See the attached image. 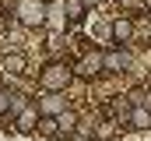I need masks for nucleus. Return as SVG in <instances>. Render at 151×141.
Here are the masks:
<instances>
[{"instance_id": "nucleus-1", "label": "nucleus", "mask_w": 151, "mask_h": 141, "mask_svg": "<svg viewBox=\"0 0 151 141\" xmlns=\"http://www.w3.org/2000/svg\"><path fill=\"white\" fill-rule=\"evenodd\" d=\"M39 85H42L46 92H63V88L70 85V70L63 67V64H49V67L39 74Z\"/></svg>"}, {"instance_id": "nucleus-2", "label": "nucleus", "mask_w": 151, "mask_h": 141, "mask_svg": "<svg viewBox=\"0 0 151 141\" xmlns=\"http://www.w3.org/2000/svg\"><path fill=\"white\" fill-rule=\"evenodd\" d=\"M14 14H18V21H21V25L35 28V25L46 21V4H42V0H18Z\"/></svg>"}, {"instance_id": "nucleus-3", "label": "nucleus", "mask_w": 151, "mask_h": 141, "mask_svg": "<svg viewBox=\"0 0 151 141\" xmlns=\"http://www.w3.org/2000/svg\"><path fill=\"white\" fill-rule=\"evenodd\" d=\"M35 109L42 113V116H56V113H63V109H67V99H63L60 92H46V95L35 102Z\"/></svg>"}, {"instance_id": "nucleus-4", "label": "nucleus", "mask_w": 151, "mask_h": 141, "mask_svg": "<svg viewBox=\"0 0 151 141\" xmlns=\"http://www.w3.org/2000/svg\"><path fill=\"white\" fill-rule=\"evenodd\" d=\"M130 67V53L127 49H109V53H102V70H109V74H119V70Z\"/></svg>"}, {"instance_id": "nucleus-5", "label": "nucleus", "mask_w": 151, "mask_h": 141, "mask_svg": "<svg viewBox=\"0 0 151 141\" xmlns=\"http://www.w3.org/2000/svg\"><path fill=\"white\" fill-rule=\"evenodd\" d=\"M127 113H130V127H137V131H151V109H148V106L134 102Z\"/></svg>"}, {"instance_id": "nucleus-6", "label": "nucleus", "mask_w": 151, "mask_h": 141, "mask_svg": "<svg viewBox=\"0 0 151 141\" xmlns=\"http://www.w3.org/2000/svg\"><path fill=\"white\" fill-rule=\"evenodd\" d=\"M99 70H102V53H88V57L81 60V67H77V74H81V78H95Z\"/></svg>"}, {"instance_id": "nucleus-7", "label": "nucleus", "mask_w": 151, "mask_h": 141, "mask_svg": "<svg viewBox=\"0 0 151 141\" xmlns=\"http://www.w3.org/2000/svg\"><path fill=\"white\" fill-rule=\"evenodd\" d=\"M14 116H18V131H32L35 120H39V109L35 106H25V109H18Z\"/></svg>"}, {"instance_id": "nucleus-8", "label": "nucleus", "mask_w": 151, "mask_h": 141, "mask_svg": "<svg viewBox=\"0 0 151 141\" xmlns=\"http://www.w3.org/2000/svg\"><path fill=\"white\" fill-rule=\"evenodd\" d=\"M130 35H134V25H130V18H116V21H113V39H116V42H127Z\"/></svg>"}, {"instance_id": "nucleus-9", "label": "nucleus", "mask_w": 151, "mask_h": 141, "mask_svg": "<svg viewBox=\"0 0 151 141\" xmlns=\"http://www.w3.org/2000/svg\"><path fill=\"white\" fill-rule=\"evenodd\" d=\"M53 120H56V127H60L63 134H70V131L77 127V113H74V109H63V113H56Z\"/></svg>"}, {"instance_id": "nucleus-10", "label": "nucleus", "mask_w": 151, "mask_h": 141, "mask_svg": "<svg viewBox=\"0 0 151 141\" xmlns=\"http://www.w3.org/2000/svg\"><path fill=\"white\" fill-rule=\"evenodd\" d=\"M25 67H28V60L21 53H7V60H4V70L7 74H25Z\"/></svg>"}, {"instance_id": "nucleus-11", "label": "nucleus", "mask_w": 151, "mask_h": 141, "mask_svg": "<svg viewBox=\"0 0 151 141\" xmlns=\"http://www.w3.org/2000/svg\"><path fill=\"white\" fill-rule=\"evenodd\" d=\"M63 14H67L70 21L84 18V4H81V0H63Z\"/></svg>"}, {"instance_id": "nucleus-12", "label": "nucleus", "mask_w": 151, "mask_h": 141, "mask_svg": "<svg viewBox=\"0 0 151 141\" xmlns=\"http://www.w3.org/2000/svg\"><path fill=\"white\" fill-rule=\"evenodd\" d=\"M0 113H11V92L0 88Z\"/></svg>"}, {"instance_id": "nucleus-13", "label": "nucleus", "mask_w": 151, "mask_h": 141, "mask_svg": "<svg viewBox=\"0 0 151 141\" xmlns=\"http://www.w3.org/2000/svg\"><path fill=\"white\" fill-rule=\"evenodd\" d=\"M141 106H148V109H151V92H148V95H141Z\"/></svg>"}, {"instance_id": "nucleus-14", "label": "nucleus", "mask_w": 151, "mask_h": 141, "mask_svg": "<svg viewBox=\"0 0 151 141\" xmlns=\"http://www.w3.org/2000/svg\"><path fill=\"white\" fill-rule=\"evenodd\" d=\"M81 4H84V7H91V4H95V7H99V4H102V0H81Z\"/></svg>"}]
</instances>
